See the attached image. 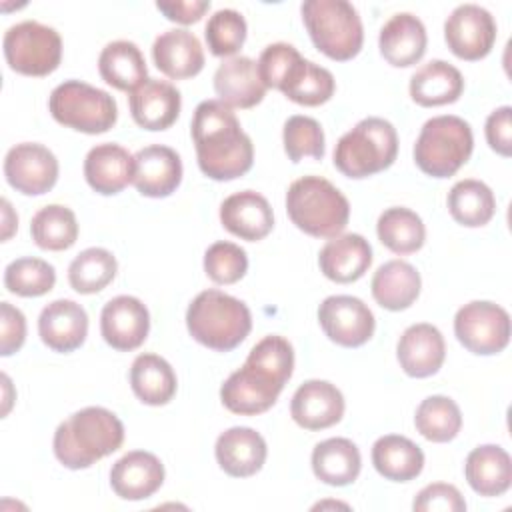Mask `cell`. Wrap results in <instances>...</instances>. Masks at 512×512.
I'll return each mask as SVG.
<instances>
[{
	"instance_id": "obj_19",
	"label": "cell",
	"mask_w": 512,
	"mask_h": 512,
	"mask_svg": "<svg viewBox=\"0 0 512 512\" xmlns=\"http://www.w3.org/2000/svg\"><path fill=\"white\" fill-rule=\"evenodd\" d=\"M400 368L412 378H428L436 374L446 356V344L442 332L428 324L408 326L396 346Z\"/></svg>"
},
{
	"instance_id": "obj_43",
	"label": "cell",
	"mask_w": 512,
	"mask_h": 512,
	"mask_svg": "<svg viewBox=\"0 0 512 512\" xmlns=\"http://www.w3.org/2000/svg\"><path fill=\"white\" fill-rule=\"evenodd\" d=\"M206 44L214 56L236 54L246 40V20L238 10L222 8L216 10L204 30Z\"/></svg>"
},
{
	"instance_id": "obj_20",
	"label": "cell",
	"mask_w": 512,
	"mask_h": 512,
	"mask_svg": "<svg viewBox=\"0 0 512 512\" xmlns=\"http://www.w3.org/2000/svg\"><path fill=\"white\" fill-rule=\"evenodd\" d=\"M40 340L54 352L80 348L88 334V314L74 300H54L42 308L38 318Z\"/></svg>"
},
{
	"instance_id": "obj_37",
	"label": "cell",
	"mask_w": 512,
	"mask_h": 512,
	"mask_svg": "<svg viewBox=\"0 0 512 512\" xmlns=\"http://www.w3.org/2000/svg\"><path fill=\"white\" fill-rule=\"evenodd\" d=\"M378 240L394 254H412L424 246L426 228L422 218L404 206L386 208L376 222Z\"/></svg>"
},
{
	"instance_id": "obj_28",
	"label": "cell",
	"mask_w": 512,
	"mask_h": 512,
	"mask_svg": "<svg viewBox=\"0 0 512 512\" xmlns=\"http://www.w3.org/2000/svg\"><path fill=\"white\" fill-rule=\"evenodd\" d=\"M426 28L422 20L410 12L394 14L380 30L378 46L384 60L396 68L416 64L426 52Z\"/></svg>"
},
{
	"instance_id": "obj_29",
	"label": "cell",
	"mask_w": 512,
	"mask_h": 512,
	"mask_svg": "<svg viewBox=\"0 0 512 512\" xmlns=\"http://www.w3.org/2000/svg\"><path fill=\"white\" fill-rule=\"evenodd\" d=\"M464 474L476 494L500 496L512 484L510 454L502 446L482 444L468 454Z\"/></svg>"
},
{
	"instance_id": "obj_33",
	"label": "cell",
	"mask_w": 512,
	"mask_h": 512,
	"mask_svg": "<svg viewBox=\"0 0 512 512\" xmlns=\"http://www.w3.org/2000/svg\"><path fill=\"white\" fill-rule=\"evenodd\" d=\"M360 468V450L348 438H328L312 450V472L324 484L348 486L358 478Z\"/></svg>"
},
{
	"instance_id": "obj_3",
	"label": "cell",
	"mask_w": 512,
	"mask_h": 512,
	"mask_svg": "<svg viewBox=\"0 0 512 512\" xmlns=\"http://www.w3.org/2000/svg\"><path fill=\"white\" fill-rule=\"evenodd\" d=\"M124 442L120 418L102 406L74 412L54 432V454L70 470L90 468L100 458L116 452Z\"/></svg>"
},
{
	"instance_id": "obj_40",
	"label": "cell",
	"mask_w": 512,
	"mask_h": 512,
	"mask_svg": "<svg viewBox=\"0 0 512 512\" xmlns=\"http://www.w3.org/2000/svg\"><path fill=\"white\" fill-rule=\"evenodd\" d=\"M416 430L430 442H450L462 428V414L458 404L448 396L424 398L414 414Z\"/></svg>"
},
{
	"instance_id": "obj_7",
	"label": "cell",
	"mask_w": 512,
	"mask_h": 512,
	"mask_svg": "<svg viewBox=\"0 0 512 512\" xmlns=\"http://www.w3.org/2000/svg\"><path fill=\"white\" fill-rule=\"evenodd\" d=\"M314 46L332 60L354 58L364 42L358 10L346 0H306L300 6Z\"/></svg>"
},
{
	"instance_id": "obj_35",
	"label": "cell",
	"mask_w": 512,
	"mask_h": 512,
	"mask_svg": "<svg viewBox=\"0 0 512 512\" xmlns=\"http://www.w3.org/2000/svg\"><path fill=\"white\" fill-rule=\"evenodd\" d=\"M98 72L106 84L124 92H132L148 80L146 60L140 48L130 40L106 44L98 56Z\"/></svg>"
},
{
	"instance_id": "obj_52",
	"label": "cell",
	"mask_w": 512,
	"mask_h": 512,
	"mask_svg": "<svg viewBox=\"0 0 512 512\" xmlns=\"http://www.w3.org/2000/svg\"><path fill=\"white\" fill-rule=\"evenodd\" d=\"M326 506H336V508L340 506V508H348V506H346V504H342V502H320V504H316V506H314V510H316V508H326Z\"/></svg>"
},
{
	"instance_id": "obj_34",
	"label": "cell",
	"mask_w": 512,
	"mask_h": 512,
	"mask_svg": "<svg viewBox=\"0 0 512 512\" xmlns=\"http://www.w3.org/2000/svg\"><path fill=\"white\" fill-rule=\"evenodd\" d=\"M372 464L386 480L408 482L422 472L424 452L406 436L386 434L372 446Z\"/></svg>"
},
{
	"instance_id": "obj_13",
	"label": "cell",
	"mask_w": 512,
	"mask_h": 512,
	"mask_svg": "<svg viewBox=\"0 0 512 512\" xmlns=\"http://www.w3.org/2000/svg\"><path fill=\"white\" fill-rule=\"evenodd\" d=\"M318 322L324 334L344 348L366 344L376 328L372 310L356 296H328L318 308Z\"/></svg>"
},
{
	"instance_id": "obj_31",
	"label": "cell",
	"mask_w": 512,
	"mask_h": 512,
	"mask_svg": "<svg viewBox=\"0 0 512 512\" xmlns=\"http://www.w3.org/2000/svg\"><path fill=\"white\" fill-rule=\"evenodd\" d=\"M462 90L464 78L460 70L444 60H430L410 78V96L424 108L452 104L462 96Z\"/></svg>"
},
{
	"instance_id": "obj_45",
	"label": "cell",
	"mask_w": 512,
	"mask_h": 512,
	"mask_svg": "<svg viewBox=\"0 0 512 512\" xmlns=\"http://www.w3.org/2000/svg\"><path fill=\"white\" fill-rule=\"evenodd\" d=\"M248 270L246 252L234 242H214L204 254V272L216 284H234Z\"/></svg>"
},
{
	"instance_id": "obj_41",
	"label": "cell",
	"mask_w": 512,
	"mask_h": 512,
	"mask_svg": "<svg viewBox=\"0 0 512 512\" xmlns=\"http://www.w3.org/2000/svg\"><path fill=\"white\" fill-rule=\"evenodd\" d=\"M118 264L106 248H86L68 266V282L80 294L104 290L116 276Z\"/></svg>"
},
{
	"instance_id": "obj_21",
	"label": "cell",
	"mask_w": 512,
	"mask_h": 512,
	"mask_svg": "<svg viewBox=\"0 0 512 512\" xmlns=\"http://www.w3.org/2000/svg\"><path fill=\"white\" fill-rule=\"evenodd\" d=\"M164 482V466L146 450H132L118 458L110 470V486L122 500L150 498Z\"/></svg>"
},
{
	"instance_id": "obj_49",
	"label": "cell",
	"mask_w": 512,
	"mask_h": 512,
	"mask_svg": "<svg viewBox=\"0 0 512 512\" xmlns=\"http://www.w3.org/2000/svg\"><path fill=\"white\" fill-rule=\"evenodd\" d=\"M486 142L494 152L508 158L512 154V108L500 106L486 118Z\"/></svg>"
},
{
	"instance_id": "obj_12",
	"label": "cell",
	"mask_w": 512,
	"mask_h": 512,
	"mask_svg": "<svg viewBox=\"0 0 512 512\" xmlns=\"http://www.w3.org/2000/svg\"><path fill=\"white\" fill-rule=\"evenodd\" d=\"M444 40L454 56L480 60L488 56L496 40L494 16L478 4H460L444 22Z\"/></svg>"
},
{
	"instance_id": "obj_50",
	"label": "cell",
	"mask_w": 512,
	"mask_h": 512,
	"mask_svg": "<svg viewBox=\"0 0 512 512\" xmlns=\"http://www.w3.org/2000/svg\"><path fill=\"white\" fill-rule=\"evenodd\" d=\"M156 8L172 22L194 24L210 8V2L208 0H168V2H156Z\"/></svg>"
},
{
	"instance_id": "obj_42",
	"label": "cell",
	"mask_w": 512,
	"mask_h": 512,
	"mask_svg": "<svg viewBox=\"0 0 512 512\" xmlns=\"http://www.w3.org/2000/svg\"><path fill=\"white\" fill-rule=\"evenodd\" d=\"M56 284V270L42 258L24 256L12 260L4 270V286L8 292L24 298H36L50 292Z\"/></svg>"
},
{
	"instance_id": "obj_10",
	"label": "cell",
	"mask_w": 512,
	"mask_h": 512,
	"mask_svg": "<svg viewBox=\"0 0 512 512\" xmlns=\"http://www.w3.org/2000/svg\"><path fill=\"white\" fill-rule=\"evenodd\" d=\"M8 66L24 76H48L62 60L60 34L36 20L10 26L2 40Z\"/></svg>"
},
{
	"instance_id": "obj_17",
	"label": "cell",
	"mask_w": 512,
	"mask_h": 512,
	"mask_svg": "<svg viewBox=\"0 0 512 512\" xmlns=\"http://www.w3.org/2000/svg\"><path fill=\"white\" fill-rule=\"evenodd\" d=\"M290 414L306 430H324L342 420L344 396L326 380H306L292 396Z\"/></svg>"
},
{
	"instance_id": "obj_36",
	"label": "cell",
	"mask_w": 512,
	"mask_h": 512,
	"mask_svg": "<svg viewBox=\"0 0 512 512\" xmlns=\"http://www.w3.org/2000/svg\"><path fill=\"white\" fill-rule=\"evenodd\" d=\"M130 386L136 398L148 406H164L176 394V374L158 354H140L130 366Z\"/></svg>"
},
{
	"instance_id": "obj_8",
	"label": "cell",
	"mask_w": 512,
	"mask_h": 512,
	"mask_svg": "<svg viewBox=\"0 0 512 512\" xmlns=\"http://www.w3.org/2000/svg\"><path fill=\"white\" fill-rule=\"evenodd\" d=\"M474 148L470 124L454 114L424 122L414 144L416 166L432 178H448L468 162Z\"/></svg>"
},
{
	"instance_id": "obj_32",
	"label": "cell",
	"mask_w": 512,
	"mask_h": 512,
	"mask_svg": "<svg viewBox=\"0 0 512 512\" xmlns=\"http://www.w3.org/2000/svg\"><path fill=\"white\" fill-rule=\"evenodd\" d=\"M336 82L330 70L298 56L282 76L278 90L300 106H320L334 94Z\"/></svg>"
},
{
	"instance_id": "obj_11",
	"label": "cell",
	"mask_w": 512,
	"mask_h": 512,
	"mask_svg": "<svg viewBox=\"0 0 512 512\" xmlns=\"http://www.w3.org/2000/svg\"><path fill=\"white\" fill-rule=\"evenodd\" d=\"M454 334L468 352L492 356L510 342V316L494 302L474 300L456 312Z\"/></svg>"
},
{
	"instance_id": "obj_5",
	"label": "cell",
	"mask_w": 512,
	"mask_h": 512,
	"mask_svg": "<svg viewBox=\"0 0 512 512\" xmlns=\"http://www.w3.org/2000/svg\"><path fill=\"white\" fill-rule=\"evenodd\" d=\"M286 212L298 230L314 238H334L348 224L350 204L326 178L302 176L286 192Z\"/></svg>"
},
{
	"instance_id": "obj_39",
	"label": "cell",
	"mask_w": 512,
	"mask_h": 512,
	"mask_svg": "<svg viewBox=\"0 0 512 512\" xmlns=\"http://www.w3.org/2000/svg\"><path fill=\"white\" fill-rule=\"evenodd\" d=\"M30 234L42 250H68L78 238V222L70 208L62 204H48L32 216Z\"/></svg>"
},
{
	"instance_id": "obj_1",
	"label": "cell",
	"mask_w": 512,
	"mask_h": 512,
	"mask_svg": "<svg viewBox=\"0 0 512 512\" xmlns=\"http://www.w3.org/2000/svg\"><path fill=\"white\" fill-rule=\"evenodd\" d=\"M292 370V344L276 334L264 336L254 344L244 366L226 378L220 388V400L234 414H262L276 404Z\"/></svg>"
},
{
	"instance_id": "obj_47",
	"label": "cell",
	"mask_w": 512,
	"mask_h": 512,
	"mask_svg": "<svg viewBox=\"0 0 512 512\" xmlns=\"http://www.w3.org/2000/svg\"><path fill=\"white\" fill-rule=\"evenodd\" d=\"M412 508L418 512H462L466 510V502L456 486L434 482L416 494Z\"/></svg>"
},
{
	"instance_id": "obj_24",
	"label": "cell",
	"mask_w": 512,
	"mask_h": 512,
	"mask_svg": "<svg viewBox=\"0 0 512 512\" xmlns=\"http://www.w3.org/2000/svg\"><path fill=\"white\" fill-rule=\"evenodd\" d=\"M214 90L218 100L228 108H252L260 104L266 94L258 64L248 56L224 60L214 72Z\"/></svg>"
},
{
	"instance_id": "obj_22",
	"label": "cell",
	"mask_w": 512,
	"mask_h": 512,
	"mask_svg": "<svg viewBox=\"0 0 512 512\" xmlns=\"http://www.w3.org/2000/svg\"><path fill=\"white\" fill-rule=\"evenodd\" d=\"M220 222L230 234L248 242H256L268 236L274 228V214L262 194L254 190H242L230 194L220 204Z\"/></svg>"
},
{
	"instance_id": "obj_51",
	"label": "cell",
	"mask_w": 512,
	"mask_h": 512,
	"mask_svg": "<svg viewBox=\"0 0 512 512\" xmlns=\"http://www.w3.org/2000/svg\"><path fill=\"white\" fill-rule=\"evenodd\" d=\"M2 240H8L10 236H12V232L16 230V226H18V218H16V214L12 212V206H10V202L6 200V198H2Z\"/></svg>"
},
{
	"instance_id": "obj_4",
	"label": "cell",
	"mask_w": 512,
	"mask_h": 512,
	"mask_svg": "<svg viewBox=\"0 0 512 512\" xmlns=\"http://www.w3.org/2000/svg\"><path fill=\"white\" fill-rule=\"evenodd\" d=\"M190 336L216 352H230L250 334L252 314L248 306L216 288L200 292L186 310Z\"/></svg>"
},
{
	"instance_id": "obj_26",
	"label": "cell",
	"mask_w": 512,
	"mask_h": 512,
	"mask_svg": "<svg viewBox=\"0 0 512 512\" xmlns=\"http://www.w3.org/2000/svg\"><path fill=\"white\" fill-rule=\"evenodd\" d=\"M132 176L134 156L120 144H96L84 158V178L88 186L98 194H118L132 182Z\"/></svg>"
},
{
	"instance_id": "obj_44",
	"label": "cell",
	"mask_w": 512,
	"mask_h": 512,
	"mask_svg": "<svg viewBox=\"0 0 512 512\" xmlns=\"http://www.w3.org/2000/svg\"><path fill=\"white\" fill-rule=\"evenodd\" d=\"M284 150L292 162H300L304 156L320 160L324 156V132L318 120L302 114H294L284 122Z\"/></svg>"
},
{
	"instance_id": "obj_6",
	"label": "cell",
	"mask_w": 512,
	"mask_h": 512,
	"mask_svg": "<svg viewBox=\"0 0 512 512\" xmlns=\"http://www.w3.org/2000/svg\"><path fill=\"white\" fill-rule=\"evenodd\" d=\"M396 154V128L384 118L368 116L336 142L334 166L348 178H368L390 168Z\"/></svg>"
},
{
	"instance_id": "obj_9",
	"label": "cell",
	"mask_w": 512,
	"mask_h": 512,
	"mask_svg": "<svg viewBox=\"0 0 512 512\" xmlns=\"http://www.w3.org/2000/svg\"><path fill=\"white\" fill-rule=\"evenodd\" d=\"M48 110L58 124L84 134L108 132L118 118L116 100L82 80L58 84L48 98Z\"/></svg>"
},
{
	"instance_id": "obj_14",
	"label": "cell",
	"mask_w": 512,
	"mask_h": 512,
	"mask_svg": "<svg viewBox=\"0 0 512 512\" xmlns=\"http://www.w3.org/2000/svg\"><path fill=\"white\" fill-rule=\"evenodd\" d=\"M4 176L14 190L26 196H40L56 184L58 160L46 146L22 142L8 150L4 158Z\"/></svg>"
},
{
	"instance_id": "obj_15",
	"label": "cell",
	"mask_w": 512,
	"mask_h": 512,
	"mask_svg": "<svg viewBox=\"0 0 512 512\" xmlns=\"http://www.w3.org/2000/svg\"><path fill=\"white\" fill-rule=\"evenodd\" d=\"M148 308L134 296H116L108 300L100 314V332L108 346L120 352L136 350L148 336Z\"/></svg>"
},
{
	"instance_id": "obj_23",
	"label": "cell",
	"mask_w": 512,
	"mask_h": 512,
	"mask_svg": "<svg viewBox=\"0 0 512 512\" xmlns=\"http://www.w3.org/2000/svg\"><path fill=\"white\" fill-rule=\"evenodd\" d=\"M264 438L248 426H234L224 430L214 446L218 466L234 478H248L260 472L266 462Z\"/></svg>"
},
{
	"instance_id": "obj_46",
	"label": "cell",
	"mask_w": 512,
	"mask_h": 512,
	"mask_svg": "<svg viewBox=\"0 0 512 512\" xmlns=\"http://www.w3.org/2000/svg\"><path fill=\"white\" fill-rule=\"evenodd\" d=\"M300 56V52L292 46V44H286V42H274V44H268L260 58H258V74H260V80L266 88H276L278 90V84L282 80V76L286 74L288 66Z\"/></svg>"
},
{
	"instance_id": "obj_48",
	"label": "cell",
	"mask_w": 512,
	"mask_h": 512,
	"mask_svg": "<svg viewBox=\"0 0 512 512\" xmlns=\"http://www.w3.org/2000/svg\"><path fill=\"white\" fill-rule=\"evenodd\" d=\"M26 338V318L10 302L0 304V354L18 352Z\"/></svg>"
},
{
	"instance_id": "obj_27",
	"label": "cell",
	"mask_w": 512,
	"mask_h": 512,
	"mask_svg": "<svg viewBox=\"0 0 512 512\" xmlns=\"http://www.w3.org/2000/svg\"><path fill=\"white\" fill-rule=\"evenodd\" d=\"M322 274L338 284L356 282L372 264V246L360 234H338L318 254Z\"/></svg>"
},
{
	"instance_id": "obj_18",
	"label": "cell",
	"mask_w": 512,
	"mask_h": 512,
	"mask_svg": "<svg viewBox=\"0 0 512 512\" xmlns=\"http://www.w3.org/2000/svg\"><path fill=\"white\" fill-rule=\"evenodd\" d=\"M128 106L132 120L140 128L158 132L170 128L176 122L182 98L176 86H172L170 82L148 78L130 92Z\"/></svg>"
},
{
	"instance_id": "obj_38",
	"label": "cell",
	"mask_w": 512,
	"mask_h": 512,
	"mask_svg": "<svg viewBox=\"0 0 512 512\" xmlns=\"http://www.w3.org/2000/svg\"><path fill=\"white\" fill-rule=\"evenodd\" d=\"M448 210L458 224L478 228L492 220L496 212V198L490 186L480 180L466 178L450 188Z\"/></svg>"
},
{
	"instance_id": "obj_16",
	"label": "cell",
	"mask_w": 512,
	"mask_h": 512,
	"mask_svg": "<svg viewBox=\"0 0 512 512\" xmlns=\"http://www.w3.org/2000/svg\"><path fill=\"white\" fill-rule=\"evenodd\" d=\"M182 182V160L176 150L152 144L134 154L132 184L142 196L166 198Z\"/></svg>"
},
{
	"instance_id": "obj_30",
	"label": "cell",
	"mask_w": 512,
	"mask_h": 512,
	"mask_svg": "<svg viewBox=\"0 0 512 512\" xmlns=\"http://www.w3.org/2000/svg\"><path fill=\"white\" fill-rule=\"evenodd\" d=\"M420 274L406 260H388L372 276L370 288L374 300L392 312L410 308L420 294Z\"/></svg>"
},
{
	"instance_id": "obj_2",
	"label": "cell",
	"mask_w": 512,
	"mask_h": 512,
	"mask_svg": "<svg viewBox=\"0 0 512 512\" xmlns=\"http://www.w3.org/2000/svg\"><path fill=\"white\" fill-rule=\"evenodd\" d=\"M190 132L204 176L226 182L244 176L252 168V140L240 128L232 108L220 100H204L196 106Z\"/></svg>"
},
{
	"instance_id": "obj_25",
	"label": "cell",
	"mask_w": 512,
	"mask_h": 512,
	"mask_svg": "<svg viewBox=\"0 0 512 512\" xmlns=\"http://www.w3.org/2000/svg\"><path fill=\"white\" fill-rule=\"evenodd\" d=\"M156 68L172 80L196 76L204 68V50L200 40L184 28H172L156 36L152 44Z\"/></svg>"
}]
</instances>
